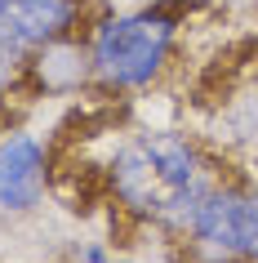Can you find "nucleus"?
Wrapping results in <instances>:
<instances>
[{
  "label": "nucleus",
  "instance_id": "0eeeda50",
  "mask_svg": "<svg viewBox=\"0 0 258 263\" xmlns=\"http://www.w3.org/2000/svg\"><path fill=\"white\" fill-rule=\"evenodd\" d=\"M81 263H129V259H116V254H107L103 246H85Z\"/></svg>",
  "mask_w": 258,
  "mask_h": 263
},
{
  "label": "nucleus",
  "instance_id": "423d86ee",
  "mask_svg": "<svg viewBox=\"0 0 258 263\" xmlns=\"http://www.w3.org/2000/svg\"><path fill=\"white\" fill-rule=\"evenodd\" d=\"M36 54H41V49H36V41L27 36L23 18H18V9H14V0H0V103L31 76V58Z\"/></svg>",
  "mask_w": 258,
  "mask_h": 263
},
{
  "label": "nucleus",
  "instance_id": "20e7f679",
  "mask_svg": "<svg viewBox=\"0 0 258 263\" xmlns=\"http://www.w3.org/2000/svg\"><path fill=\"white\" fill-rule=\"evenodd\" d=\"M49 192V152L27 129L0 134V210L27 214Z\"/></svg>",
  "mask_w": 258,
  "mask_h": 263
},
{
  "label": "nucleus",
  "instance_id": "7ed1b4c3",
  "mask_svg": "<svg viewBox=\"0 0 258 263\" xmlns=\"http://www.w3.org/2000/svg\"><path fill=\"white\" fill-rule=\"evenodd\" d=\"M209 263H258V192L241 183H209L174 228Z\"/></svg>",
  "mask_w": 258,
  "mask_h": 263
},
{
  "label": "nucleus",
  "instance_id": "f257e3e1",
  "mask_svg": "<svg viewBox=\"0 0 258 263\" xmlns=\"http://www.w3.org/2000/svg\"><path fill=\"white\" fill-rule=\"evenodd\" d=\"M201 147L169 129H134L107 156V187L125 214L174 232L196 196L209 187Z\"/></svg>",
  "mask_w": 258,
  "mask_h": 263
},
{
  "label": "nucleus",
  "instance_id": "f03ea898",
  "mask_svg": "<svg viewBox=\"0 0 258 263\" xmlns=\"http://www.w3.org/2000/svg\"><path fill=\"white\" fill-rule=\"evenodd\" d=\"M178 41V18L165 9H129L103 18L89 36L94 81L107 89H143L165 71Z\"/></svg>",
  "mask_w": 258,
  "mask_h": 263
},
{
  "label": "nucleus",
  "instance_id": "39448f33",
  "mask_svg": "<svg viewBox=\"0 0 258 263\" xmlns=\"http://www.w3.org/2000/svg\"><path fill=\"white\" fill-rule=\"evenodd\" d=\"M94 76V58L89 45H81V36L45 45L41 54L31 58V81L41 85L45 94H63V89H81V81Z\"/></svg>",
  "mask_w": 258,
  "mask_h": 263
}]
</instances>
